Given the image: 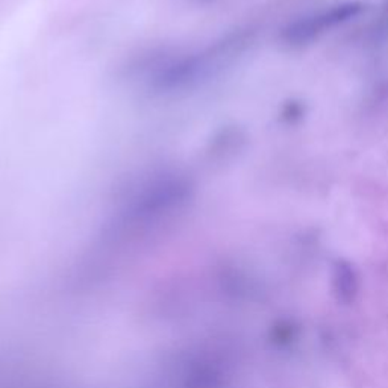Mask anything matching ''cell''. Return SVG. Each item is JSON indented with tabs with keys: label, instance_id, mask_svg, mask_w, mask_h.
<instances>
[{
	"label": "cell",
	"instance_id": "1",
	"mask_svg": "<svg viewBox=\"0 0 388 388\" xmlns=\"http://www.w3.org/2000/svg\"><path fill=\"white\" fill-rule=\"evenodd\" d=\"M363 11V5L358 2H348L331 6L329 9L305 16L293 22L284 29V40L290 45H305L308 41L317 38L320 34L349 22Z\"/></svg>",
	"mask_w": 388,
	"mask_h": 388
}]
</instances>
